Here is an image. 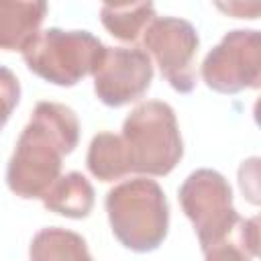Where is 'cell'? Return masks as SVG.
<instances>
[{"mask_svg": "<svg viewBox=\"0 0 261 261\" xmlns=\"http://www.w3.org/2000/svg\"><path fill=\"white\" fill-rule=\"evenodd\" d=\"M80 141L75 112L59 102H39L8 161L6 184L24 200L43 198L59 179L61 161Z\"/></svg>", "mask_w": 261, "mask_h": 261, "instance_id": "1", "label": "cell"}, {"mask_svg": "<svg viewBox=\"0 0 261 261\" xmlns=\"http://www.w3.org/2000/svg\"><path fill=\"white\" fill-rule=\"evenodd\" d=\"M106 214L112 234L135 253L155 251L167 237L169 204L155 179L135 177L108 190Z\"/></svg>", "mask_w": 261, "mask_h": 261, "instance_id": "2", "label": "cell"}, {"mask_svg": "<svg viewBox=\"0 0 261 261\" xmlns=\"http://www.w3.org/2000/svg\"><path fill=\"white\" fill-rule=\"evenodd\" d=\"M120 143L128 173L167 175L184 157L177 118L167 102L149 100L124 118Z\"/></svg>", "mask_w": 261, "mask_h": 261, "instance_id": "3", "label": "cell"}, {"mask_svg": "<svg viewBox=\"0 0 261 261\" xmlns=\"http://www.w3.org/2000/svg\"><path fill=\"white\" fill-rule=\"evenodd\" d=\"M106 47L90 31H41L22 51L27 67L55 86H75L94 75Z\"/></svg>", "mask_w": 261, "mask_h": 261, "instance_id": "4", "label": "cell"}, {"mask_svg": "<svg viewBox=\"0 0 261 261\" xmlns=\"http://www.w3.org/2000/svg\"><path fill=\"white\" fill-rule=\"evenodd\" d=\"M179 204L190 218L202 251L226 239L241 216L232 206V190L222 173L214 169L192 171L179 188Z\"/></svg>", "mask_w": 261, "mask_h": 261, "instance_id": "5", "label": "cell"}, {"mask_svg": "<svg viewBox=\"0 0 261 261\" xmlns=\"http://www.w3.org/2000/svg\"><path fill=\"white\" fill-rule=\"evenodd\" d=\"M204 84L220 94L257 90L261 84V33L234 29L202 61Z\"/></svg>", "mask_w": 261, "mask_h": 261, "instance_id": "6", "label": "cell"}, {"mask_svg": "<svg viewBox=\"0 0 261 261\" xmlns=\"http://www.w3.org/2000/svg\"><path fill=\"white\" fill-rule=\"evenodd\" d=\"M143 43L169 86L179 94H190L196 86L194 59L200 47L194 24L177 16H155L145 31Z\"/></svg>", "mask_w": 261, "mask_h": 261, "instance_id": "7", "label": "cell"}, {"mask_svg": "<svg viewBox=\"0 0 261 261\" xmlns=\"http://www.w3.org/2000/svg\"><path fill=\"white\" fill-rule=\"evenodd\" d=\"M153 80V63L139 47H106L94 71V92L110 108L137 102L145 96Z\"/></svg>", "mask_w": 261, "mask_h": 261, "instance_id": "8", "label": "cell"}, {"mask_svg": "<svg viewBox=\"0 0 261 261\" xmlns=\"http://www.w3.org/2000/svg\"><path fill=\"white\" fill-rule=\"evenodd\" d=\"M47 14L45 2L0 0V49L24 51L27 45L41 33Z\"/></svg>", "mask_w": 261, "mask_h": 261, "instance_id": "9", "label": "cell"}, {"mask_svg": "<svg viewBox=\"0 0 261 261\" xmlns=\"http://www.w3.org/2000/svg\"><path fill=\"white\" fill-rule=\"evenodd\" d=\"M41 200L43 206L55 214L67 218H86L92 212L96 198L92 184L80 171H69L59 175V179L45 192Z\"/></svg>", "mask_w": 261, "mask_h": 261, "instance_id": "10", "label": "cell"}, {"mask_svg": "<svg viewBox=\"0 0 261 261\" xmlns=\"http://www.w3.org/2000/svg\"><path fill=\"white\" fill-rule=\"evenodd\" d=\"M31 261H94L86 241L67 228H41L29 247Z\"/></svg>", "mask_w": 261, "mask_h": 261, "instance_id": "11", "label": "cell"}, {"mask_svg": "<svg viewBox=\"0 0 261 261\" xmlns=\"http://www.w3.org/2000/svg\"><path fill=\"white\" fill-rule=\"evenodd\" d=\"M155 18V6L151 2H126L104 4L100 8V20L106 31L120 41H137Z\"/></svg>", "mask_w": 261, "mask_h": 261, "instance_id": "12", "label": "cell"}, {"mask_svg": "<svg viewBox=\"0 0 261 261\" xmlns=\"http://www.w3.org/2000/svg\"><path fill=\"white\" fill-rule=\"evenodd\" d=\"M86 165L90 173L100 181H114L124 177L128 173V165L120 143V135L98 133L90 143Z\"/></svg>", "mask_w": 261, "mask_h": 261, "instance_id": "13", "label": "cell"}, {"mask_svg": "<svg viewBox=\"0 0 261 261\" xmlns=\"http://www.w3.org/2000/svg\"><path fill=\"white\" fill-rule=\"evenodd\" d=\"M259 253V218H241L232 232L204 251V261H255Z\"/></svg>", "mask_w": 261, "mask_h": 261, "instance_id": "14", "label": "cell"}, {"mask_svg": "<svg viewBox=\"0 0 261 261\" xmlns=\"http://www.w3.org/2000/svg\"><path fill=\"white\" fill-rule=\"evenodd\" d=\"M20 100V84L12 69L0 65V130Z\"/></svg>", "mask_w": 261, "mask_h": 261, "instance_id": "15", "label": "cell"}, {"mask_svg": "<svg viewBox=\"0 0 261 261\" xmlns=\"http://www.w3.org/2000/svg\"><path fill=\"white\" fill-rule=\"evenodd\" d=\"M218 8L220 10H224V12H230V14H234L237 18H257V14H253V12H249V8L251 10H255V8H259V4H241V2H234V4H218Z\"/></svg>", "mask_w": 261, "mask_h": 261, "instance_id": "16", "label": "cell"}]
</instances>
